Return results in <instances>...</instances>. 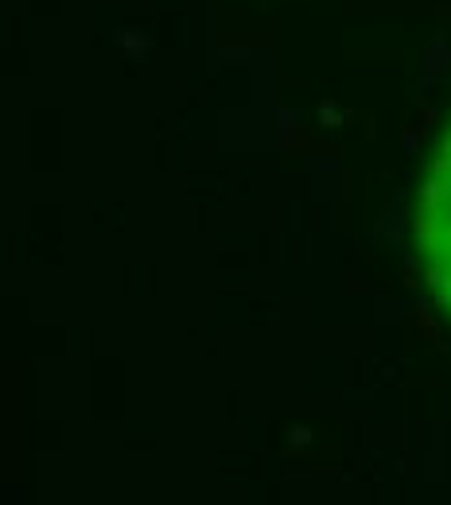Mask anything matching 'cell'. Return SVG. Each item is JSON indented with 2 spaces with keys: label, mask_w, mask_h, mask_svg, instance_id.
I'll list each match as a JSON object with an SVG mask.
<instances>
[{
  "label": "cell",
  "mask_w": 451,
  "mask_h": 505,
  "mask_svg": "<svg viewBox=\"0 0 451 505\" xmlns=\"http://www.w3.org/2000/svg\"><path fill=\"white\" fill-rule=\"evenodd\" d=\"M413 237L424 280L440 300V308L451 315V121L444 136L436 140V152L416 190Z\"/></svg>",
  "instance_id": "1"
}]
</instances>
